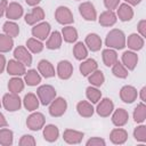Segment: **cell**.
<instances>
[{
	"label": "cell",
	"instance_id": "cell-1",
	"mask_svg": "<svg viewBox=\"0 0 146 146\" xmlns=\"http://www.w3.org/2000/svg\"><path fill=\"white\" fill-rule=\"evenodd\" d=\"M105 43L108 48L114 49H123L125 47V35L121 30L114 29L108 32Z\"/></svg>",
	"mask_w": 146,
	"mask_h": 146
},
{
	"label": "cell",
	"instance_id": "cell-2",
	"mask_svg": "<svg viewBox=\"0 0 146 146\" xmlns=\"http://www.w3.org/2000/svg\"><path fill=\"white\" fill-rule=\"evenodd\" d=\"M36 94H38L39 100L41 102L42 105L50 104L56 97V90L50 84H43V86L39 87L36 90Z\"/></svg>",
	"mask_w": 146,
	"mask_h": 146
},
{
	"label": "cell",
	"instance_id": "cell-3",
	"mask_svg": "<svg viewBox=\"0 0 146 146\" xmlns=\"http://www.w3.org/2000/svg\"><path fill=\"white\" fill-rule=\"evenodd\" d=\"M2 104L7 111L15 112V111H18L21 108V98L18 97L17 94L9 92V94H6L3 96Z\"/></svg>",
	"mask_w": 146,
	"mask_h": 146
},
{
	"label": "cell",
	"instance_id": "cell-4",
	"mask_svg": "<svg viewBox=\"0 0 146 146\" xmlns=\"http://www.w3.org/2000/svg\"><path fill=\"white\" fill-rule=\"evenodd\" d=\"M67 108V103L64 98L58 97L50 103L49 113L51 116H62Z\"/></svg>",
	"mask_w": 146,
	"mask_h": 146
},
{
	"label": "cell",
	"instance_id": "cell-5",
	"mask_svg": "<svg viewBox=\"0 0 146 146\" xmlns=\"http://www.w3.org/2000/svg\"><path fill=\"white\" fill-rule=\"evenodd\" d=\"M26 125H27L29 129H31L33 131L40 130L44 125V116H43V114L39 113V112L32 113L26 120Z\"/></svg>",
	"mask_w": 146,
	"mask_h": 146
},
{
	"label": "cell",
	"instance_id": "cell-6",
	"mask_svg": "<svg viewBox=\"0 0 146 146\" xmlns=\"http://www.w3.org/2000/svg\"><path fill=\"white\" fill-rule=\"evenodd\" d=\"M55 17H56V21L59 23V24H71L74 22V18H73V15L71 13V10L67 8V7H64V6H60L56 9L55 11Z\"/></svg>",
	"mask_w": 146,
	"mask_h": 146
},
{
	"label": "cell",
	"instance_id": "cell-7",
	"mask_svg": "<svg viewBox=\"0 0 146 146\" xmlns=\"http://www.w3.org/2000/svg\"><path fill=\"white\" fill-rule=\"evenodd\" d=\"M79 11L86 21H95L97 17V13H96L94 5L91 2H88V1L82 2L79 6Z\"/></svg>",
	"mask_w": 146,
	"mask_h": 146
},
{
	"label": "cell",
	"instance_id": "cell-8",
	"mask_svg": "<svg viewBox=\"0 0 146 146\" xmlns=\"http://www.w3.org/2000/svg\"><path fill=\"white\" fill-rule=\"evenodd\" d=\"M14 57H15L18 62L23 63L25 66H26V65L30 66V65L32 64V56H31V54L27 51V49H26L25 47H23V46H18V47L14 50Z\"/></svg>",
	"mask_w": 146,
	"mask_h": 146
},
{
	"label": "cell",
	"instance_id": "cell-9",
	"mask_svg": "<svg viewBox=\"0 0 146 146\" xmlns=\"http://www.w3.org/2000/svg\"><path fill=\"white\" fill-rule=\"evenodd\" d=\"M73 73V66L68 60H60L57 65V74L60 79H70Z\"/></svg>",
	"mask_w": 146,
	"mask_h": 146
},
{
	"label": "cell",
	"instance_id": "cell-10",
	"mask_svg": "<svg viewBox=\"0 0 146 146\" xmlns=\"http://www.w3.org/2000/svg\"><path fill=\"white\" fill-rule=\"evenodd\" d=\"M49 32H50V24L47 22H42L32 29L33 36H35V39H40V40H44L48 36Z\"/></svg>",
	"mask_w": 146,
	"mask_h": 146
},
{
	"label": "cell",
	"instance_id": "cell-11",
	"mask_svg": "<svg viewBox=\"0 0 146 146\" xmlns=\"http://www.w3.org/2000/svg\"><path fill=\"white\" fill-rule=\"evenodd\" d=\"M23 15V7L17 2H10L6 7V16L9 19H18Z\"/></svg>",
	"mask_w": 146,
	"mask_h": 146
},
{
	"label": "cell",
	"instance_id": "cell-12",
	"mask_svg": "<svg viewBox=\"0 0 146 146\" xmlns=\"http://www.w3.org/2000/svg\"><path fill=\"white\" fill-rule=\"evenodd\" d=\"M114 110V104L110 98H104L98 105H97V113L98 115L106 117L108 116Z\"/></svg>",
	"mask_w": 146,
	"mask_h": 146
},
{
	"label": "cell",
	"instance_id": "cell-13",
	"mask_svg": "<svg viewBox=\"0 0 146 146\" xmlns=\"http://www.w3.org/2000/svg\"><path fill=\"white\" fill-rule=\"evenodd\" d=\"M120 97L124 103H132L137 98V89L132 86H124L120 91Z\"/></svg>",
	"mask_w": 146,
	"mask_h": 146
},
{
	"label": "cell",
	"instance_id": "cell-14",
	"mask_svg": "<svg viewBox=\"0 0 146 146\" xmlns=\"http://www.w3.org/2000/svg\"><path fill=\"white\" fill-rule=\"evenodd\" d=\"M63 138L68 144H79L83 138V132L73 129H66L63 133Z\"/></svg>",
	"mask_w": 146,
	"mask_h": 146
},
{
	"label": "cell",
	"instance_id": "cell-15",
	"mask_svg": "<svg viewBox=\"0 0 146 146\" xmlns=\"http://www.w3.org/2000/svg\"><path fill=\"white\" fill-rule=\"evenodd\" d=\"M43 17H44L43 9L40 7H34L31 13L25 15V22L30 25H33L36 22H40L41 19H43Z\"/></svg>",
	"mask_w": 146,
	"mask_h": 146
},
{
	"label": "cell",
	"instance_id": "cell-16",
	"mask_svg": "<svg viewBox=\"0 0 146 146\" xmlns=\"http://www.w3.org/2000/svg\"><path fill=\"white\" fill-rule=\"evenodd\" d=\"M7 72L10 75H22L25 74V65L21 62H18L17 59H11L9 60V63L7 64Z\"/></svg>",
	"mask_w": 146,
	"mask_h": 146
},
{
	"label": "cell",
	"instance_id": "cell-17",
	"mask_svg": "<svg viewBox=\"0 0 146 146\" xmlns=\"http://www.w3.org/2000/svg\"><path fill=\"white\" fill-rule=\"evenodd\" d=\"M122 63L128 70H133L138 63V56L133 51H124L122 55Z\"/></svg>",
	"mask_w": 146,
	"mask_h": 146
},
{
	"label": "cell",
	"instance_id": "cell-18",
	"mask_svg": "<svg viewBox=\"0 0 146 146\" xmlns=\"http://www.w3.org/2000/svg\"><path fill=\"white\" fill-rule=\"evenodd\" d=\"M129 119V114L123 108H119L114 112L113 116H112V122L116 125V127H122L128 122Z\"/></svg>",
	"mask_w": 146,
	"mask_h": 146
},
{
	"label": "cell",
	"instance_id": "cell-19",
	"mask_svg": "<svg viewBox=\"0 0 146 146\" xmlns=\"http://www.w3.org/2000/svg\"><path fill=\"white\" fill-rule=\"evenodd\" d=\"M38 70L39 72L44 76V78H51L55 75V68L52 64L46 59H42L38 64Z\"/></svg>",
	"mask_w": 146,
	"mask_h": 146
},
{
	"label": "cell",
	"instance_id": "cell-20",
	"mask_svg": "<svg viewBox=\"0 0 146 146\" xmlns=\"http://www.w3.org/2000/svg\"><path fill=\"white\" fill-rule=\"evenodd\" d=\"M110 138H111L112 143H114V144H123L128 139V132L124 129L116 128V129L112 130Z\"/></svg>",
	"mask_w": 146,
	"mask_h": 146
},
{
	"label": "cell",
	"instance_id": "cell-21",
	"mask_svg": "<svg viewBox=\"0 0 146 146\" xmlns=\"http://www.w3.org/2000/svg\"><path fill=\"white\" fill-rule=\"evenodd\" d=\"M125 43L132 50H140L144 46V39H143V36H140L136 33H132L128 36V41H125Z\"/></svg>",
	"mask_w": 146,
	"mask_h": 146
},
{
	"label": "cell",
	"instance_id": "cell-22",
	"mask_svg": "<svg viewBox=\"0 0 146 146\" xmlns=\"http://www.w3.org/2000/svg\"><path fill=\"white\" fill-rule=\"evenodd\" d=\"M116 22V15L113 10H106L99 16V24L103 26H112Z\"/></svg>",
	"mask_w": 146,
	"mask_h": 146
},
{
	"label": "cell",
	"instance_id": "cell-23",
	"mask_svg": "<svg viewBox=\"0 0 146 146\" xmlns=\"http://www.w3.org/2000/svg\"><path fill=\"white\" fill-rule=\"evenodd\" d=\"M86 44L91 51H97L102 47V39L96 33H90L86 38Z\"/></svg>",
	"mask_w": 146,
	"mask_h": 146
},
{
	"label": "cell",
	"instance_id": "cell-24",
	"mask_svg": "<svg viewBox=\"0 0 146 146\" xmlns=\"http://www.w3.org/2000/svg\"><path fill=\"white\" fill-rule=\"evenodd\" d=\"M58 136H59V130H58V128L56 125L48 124V125L44 127V129H43V137H44V139L47 141H50V143L56 141Z\"/></svg>",
	"mask_w": 146,
	"mask_h": 146
},
{
	"label": "cell",
	"instance_id": "cell-25",
	"mask_svg": "<svg viewBox=\"0 0 146 146\" xmlns=\"http://www.w3.org/2000/svg\"><path fill=\"white\" fill-rule=\"evenodd\" d=\"M76 110H78V113L81 116H83V117H90L94 114V107H92V105L89 102H86V100L79 102L78 105H76Z\"/></svg>",
	"mask_w": 146,
	"mask_h": 146
},
{
	"label": "cell",
	"instance_id": "cell-26",
	"mask_svg": "<svg viewBox=\"0 0 146 146\" xmlns=\"http://www.w3.org/2000/svg\"><path fill=\"white\" fill-rule=\"evenodd\" d=\"M117 16L123 22L130 21L133 16V10L128 3H122V5H120V7L117 9Z\"/></svg>",
	"mask_w": 146,
	"mask_h": 146
},
{
	"label": "cell",
	"instance_id": "cell-27",
	"mask_svg": "<svg viewBox=\"0 0 146 146\" xmlns=\"http://www.w3.org/2000/svg\"><path fill=\"white\" fill-rule=\"evenodd\" d=\"M97 66H98L97 65V62L95 59H92V58H89V59L84 60L80 65V72H81L82 75L87 76V75L91 74L94 71H96L97 70Z\"/></svg>",
	"mask_w": 146,
	"mask_h": 146
},
{
	"label": "cell",
	"instance_id": "cell-28",
	"mask_svg": "<svg viewBox=\"0 0 146 146\" xmlns=\"http://www.w3.org/2000/svg\"><path fill=\"white\" fill-rule=\"evenodd\" d=\"M62 44V35L58 31H55L50 34L47 43H46V47L48 49H51V50H55V49H58Z\"/></svg>",
	"mask_w": 146,
	"mask_h": 146
},
{
	"label": "cell",
	"instance_id": "cell-29",
	"mask_svg": "<svg viewBox=\"0 0 146 146\" xmlns=\"http://www.w3.org/2000/svg\"><path fill=\"white\" fill-rule=\"evenodd\" d=\"M23 102H24V106H25V108L27 111H35L38 108V106H39V99L32 92L26 94Z\"/></svg>",
	"mask_w": 146,
	"mask_h": 146
},
{
	"label": "cell",
	"instance_id": "cell-30",
	"mask_svg": "<svg viewBox=\"0 0 146 146\" xmlns=\"http://www.w3.org/2000/svg\"><path fill=\"white\" fill-rule=\"evenodd\" d=\"M24 80L27 83V86H36L41 82V76L36 72V70H30V71L25 72Z\"/></svg>",
	"mask_w": 146,
	"mask_h": 146
},
{
	"label": "cell",
	"instance_id": "cell-31",
	"mask_svg": "<svg viewBox=\"0 0 146 146\" xmlns=\"http://www.w3.org/2000/svg\"><path fill=\"white\" fill-rule=\"evenodd\" d=\"M62 34H63V38L66 42H74L76 41L78 39V31L73 27V26H66V27H63L62 30Z\"/></svg>",
	"mask_w": 146,
	"mask_h": 146
},
{
	"label": "cell",
	"instance_id": "cell-32",
	"mask_svg": "<svg viewBox=\"0 0 146 146\" xmlns=\"http://www.w3.org/2000/svg\"><path fill=\"white\" fill-rule=\"evenodd\" d=\"M103 60L105 63L106 66H112L115 62H117V55H116V51L108 48V49H105L103 50Z\"/></svg>",
	"mask_w": 146,
	"mask_h": 146
},
{
	"label": "cell",
	"instance_id": "cell-33",
	"mask_svg": "<svg viewBox=\"0 0 146 146\" xmlns=\"http://www.w3.org/2000/svg\"><path fill=\"white\" fill-rule=\"evenodd\" d=\"M145 119H146V106L144 102H141L140 104L137 105V107L133 111V120L137 123H141L145 121Z\"/></svg>",
	"mask_w": 146,
	"mask_h": 146
},
{
	"label": "cell",
	"instance_id": "cell-34",
	"mask_svg": "<svg viewBox=\"0 0 146 146\" xmlns=\"http://www.w3.org/2000/svg\"><path fill=\"white\" fill-rule=\"evenodd\" d=\"M8 89L10 92L14 94H19L24 89V82L19 78H13L8 82Z\"/></svg>",
	"mask_w": 146,
	"mask_h": 146
},
{
	"label": "cell",
	"instance_id": "cell-35",
	"mask_svg": "<svg viewBox=\"0 0 146 146\" xmlns=\"http://www.w3.org/2000/svg\"><path fill=\"white\" fill-rule=\"evenodd\" d=\"M14 46L13 38L7 34H0V52L9 51Z\"/></svg>",
	"mask_w": 146,
	"mask_h": 146
},
{
	"label": "cell",
	"instance_id": "cell-36",
	"mask_svg": "<svg viewBox=\"0 0 146 146\" xmlns=\"http://www.w3.org/2000/svg\"><path fill=\"white\" fill-rule=\"evenodd\" d=\"M73 54H74V57H75L76 59H79V60H82V59L87 58V56H88V50H87L84 43L78 42V43L74 46V48H73Z\"/></svg>",
	"mask_w": 146,
	"mask_h": 146
},
{
	"label": "cell",
	"instance_id": "cell-37",
	"mask_svg": "<svg viewBox=\"0 0 146 146\" xmlns=\"http://www.w3.org/2000/svg\"><path fill=\"white\" fill-rule=\"evenodd\" d=\"M3 31H5V33L7 35H9L11 38H15L19 33V27H18V25L16 23L8 21V22H6L3 24Z\"/></svg>",
	"mask_w": 146,
	"mask_h": 146
},
{
	"label": "cell",
	"instance_id": "cell-38",
	"mask_svg": "<svg viewBox=\"0 0 146 146\" xmlns=\"http://www.w3.org/2000/svg\"><path fill=\"white\" fill-rule=\"evenodd\" d=\"M13 131L9 129H0V144L3 146H9L13 144Z\"/></svg>",
	"mask_w": 146,
	"mask_h": 146
},
{
	"label": "cell",
	"instance_id": "cell-39",
	"mask_svg": "<svg viewBox=\"0 0 146 146\" xmlns=\"http://www.w3.org/2000/svg\"><path fill=\"white\" fill-rule=\"evenodd\" d=\"M104 80H105V78H104L103 72L102 71H98V70L94 71L90 74V76H89V82L92 86H95V87H100L104 83Z\"/></svg>",
	"mask_w": 146,
	"mask_h": 146
},
{
	"label": "cell",
	"instance_id": "cell-40",
	"mask_svg": "<svg viewBox=\"0 0 146 146\" xmlns=\"http://www.w3.org/2000/svg\"><path fill=\"white\" fill-rule=\"evenodd\" d=\"M112 66H113L112 72H113V74H114L115 76L122 78V79H124V78L128 76V70H127V67H125L123 64H121L120 62H115Z\"/></svg>",
	"mask_w": 146,
	"mask_h": 146
},
{
	"label": "cell",
	"instance_id": "cell-41",
	"mask_svg": "<svg viewBox=\"0 0 146 146\" xmlns=\"http://www.w3.org/2000/svg\"><path fill=\"white\" fill-rule=\"evenodd\" d=\"M26 46H27V48H29L32 52H34V54L41 52L42 49H43V44H42V42L39 41V40L35 39V38H31V39H29L27 42H26Z\"/></svg>",
	"mask_w": 146,
	"mask_h": 146
},
{
	"label": "cell",
	"instance_id": "cell-42",
	"mask_svg": "<svg viewBox=\"0 0 146 146\" xmlns=\"http://www.w3.org/2000/svg\"><path fill=\"white\" fill-rule=\"evenodd\" d=\"M86 95H87V98L91 103H97L102 97V92L95 87H88L87 91H86Z\"/></svg>",
	"mask_w": 146,
	"mask_h": 146
},
{
	"label": "cell",
	"instance_id": "cell-43",
	"mask_svg": "<svg viewBox=\"0 0 146 146\" xmlns=\"http://www.w3.org/2000/svg\"><path fill=\"white\" fill-rule=\"evenodd\" d=\"M133 137L136 138V140L138 141H146V127L145 125H139L133 131Z\"/></svg>",
	"mask_w": 146,
	"mask_h": 146
},
{
	"label": "cell",
	"instance_id": "cell-44",
	"mask_svg": "<svg viewBox=\"0 0 146 146\" xmlns=\"http://www.w3.org/2000/svg\"><path fill=\"white\" fill-rule=\"evenodd\" d=\"M19 145L21 146H34L35 145L34 137H32L31 135H24L19 140Z\"/></svg>",
	"mask_w": 146,
	"mask_h": 146
},
{
	"label": "cell",
	"instance_id": "cell-45",
	"mask_svg": "<svg viewBox=\"0 0 146 146\" xmlns=\"http://www.w3.org/2000/svg\"><path fill=\"white\" fill-rule=\"evenodd\" d=\"M105 145H106L105 140L99 137H94L87 141V146H105Z\"/></svg>",
	"mask_w": 146,
	"mask_h": 146
},
{
	"label": "cell",
	"instance_id": "cell-46",
	"mask_svg": "<svg viewBox=\"0 0 146 146\" xmlns=\"http://www.w3.org/2000/svg\"><path fill=\"white\" fill-rule=\"evenodd\" d=\"M120 0H104V5L108 10H113L116 9V7L119 6Z\"/></svg>",
	"mask_w": 146,
	"mask_h": 146
},
{
	"label": "cell",
	"instance_id": "cell-47",
	"mask_svg": "<svg viewBox=\"0 0 146 146\" xmlns=\"http://www.w3.org/2000/svg\"><path fill=\"white\" fill-rule=\"evenodd\" d=\"M138 31L141 34V36H146V21L141 19L138 24Z\"/></svg>",
	"mask_w": 146,
	"mask_h": 146
},
{
	"label": "cell",
	"instance_id": "cell-48",
	"mask_svg": "<svg viewBox=\"0 0 146 146\" xmlns=\"http://www.w3.org/2000/svg\"><path fill=\"white\" fill-rule=\"evenodd\" d=\"M7 5H8V3H7V0H1V1H0V17L5 14Z\"/></svg>",
	"mask_w": 146,
	"mask_h": 146
},
{
	"label": "cell",
	"instance_id": "cell-49",
	"mask_svg": "<svg viewBox=\"0 0 146 146\" xmlns=\"http://www.w3.org/2000/svg\"><path fill=\"white\" fill-rule=\"evenodd\" d=\"M5 65H6V58L3 55H0V73H2V71L5 70Z\"/></svg>",
	"mask_w": 146,
	"mask_h": 146
},
{
	"label": "cell",
	"instance_id": "cell-50",
	"mask_svg": "<svg viewBox=\"0 0 146 146\" xmlns=\"http://www.w3.org/2000/svg\"><path fill=\"white\" fill-rule=\"evenodd\" d=\"M7 125H8V123H7V121H6L5 116H3V114H2V113H0V128L7 127Z\"/></svg>",
	"mask_w": 146,
	"mask_h": 146
},
{
	"label": "cell",
	"instance_id": "cell-51",
	"mask_svg": "<svg viewBox=\"0 0 146 146\" xmlns=\"http://www.w3.org/2000/svg\"><path fill=\"white\" fill-rule=\"evenodd\" d=\"M140 98H141V102H146V87H144L140 90Z\"/></svg>",
	"mask_w": 146,
	"mask_h": 146
},
{
	"label": "cell",
	"instance_id": "cell-52",
	"mask_svg": "<svg viewBox=\"0 0 146 146\" xmlns=\"http://www.w3.org/2000/svg\"><path fill=\"white\" fill-rule=\"evenodd\" d=\"M29 6H36L41 0H25Z\"/></svg>",
	"mask_w": 146,
	"mask_h": 146
},
{
	"label": "cell",
	"instance_id": "cell-53",
	"mask_svg": "<svg viewBox=\"0 0 146 146\" xmlns=\"http://www.w3.org/2000/svg\"><path fill=\"white\" fill-rule=\"evenodd\" d=\"M128 3H130V5H133V6H136V5H138L141 0H125Z\"/></svg>",
	"mask_w": 146,
	"mask_h": 146
},
{
	"label": "cell",
	"instance_id": "cell-54",
	"mask_svg": "<svg viewBox=\"0 0 146 146\" xmlns=\"http://www.w3.org/2000/svg\"><path fill=\"white\" fill-rule=\"evenodd\" d=\"M0 107H1V102H0Z\"/></svg>",
	"mask_w": 146,
	"mask_h": 146
}]
</instances>
